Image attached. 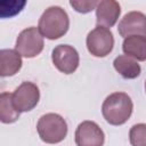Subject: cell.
Here are the masks:
<instances>
[{
    "mask_svg": "<svg viewBox=\"0 0 146 146\" xmlns=\"http://www.w3.org/2000/svg\"><path fill=\"white\" fill-rule=\"evenodd\" d=\"M133 103L125 92H113L108 95L102 105V114L105 121L112 125H122L131 116Z\"/></svg>",
    "mask_w": 146,
    "mask_h": 146,
    "instance_id": "obj_1",
    "label": "cell"
},
{
    "mask_svg": "<svg viewBox=\"0 0 146 146\" xmlns=\"http://www.w3.org/2000/svg\"><path fill=\"white\" fill-rule=\"evenodd\" d=\"M70 27V18L67 13L59 6L47 8L39 18L38 30L43 38L48 40H57L64 36Z\"/></svg>",
    "mask_w": 146,
    "mask_h": 146,
    "instance_id": "obj_2",
    "label": "cell"
},
{
    "mask_svg": "<svg viewBox=\"0 0 146 146\" xmlns=\"http://www.w3.org/2000/svg\"><path fill=\"white\" fill-rule=\"evenodd\" d=\"M36 131L43 143L58 144L67 136V123L59 114L47 113L39 119Z\"/></svg>",
    "mask_w": 146,
    "mask_h": 146,
    "instance_id": "obj_3",
    "label": "cell"
},
{
    "mask_svg": "<svg viewBox=\"0 0 146 146\" xmlns=\"http://www.w3.org/2000/svg\"><path fill=\"white\" fill-rule=\"evenodd\" d=\"M43 36L35 26L24 29L16 39L15 50L25 58H33L43 50Z\"/></svg>",
    "mask_w": 146,
    "mask_h": 146,
    "instance_id": "obj_4",
    "label": "cell"
},
{
    "mask_svg": "<svg viewBox=\"0 0 146 146\" xmlns=\"http://www.w3.org/2000/svg\"><path fill=\"white\" fill-rule=\"evenodd\" d=\"M88 51L95 57H105L110 55L114 47V36L110 29L97 25L91 30L86 39Z\"/></svg>",
    "mask_w": 146,
    "mask_h": 146,
    "instance_id": "obj_5",
    "label": "cell"
},
{
    "mask_svg": "<svg viewBox=\"0 0 146 146\" xmlns=\"http://www.w3.org/2000/svg\"><path fill=\"white\" fill-rule=\"evenodd\" d=\"M13 104L15 108L19 112L32 111L40 100V90L38 86L33 82H22L11 94Z\"/></svg>",
    "mask_w": 146,
    "mask_h": 146,
    "instance_id": "obj_6",
    "label": "cell"
},
{
    "mask_svg": "<svg viewBox=\"0 0 146 146\" xmlns=\"http://www.w3.org/2000/svg\"><path fill=\"white\" fill-rule=\"evenodd\" d=\"M51 60L59 72L72 74L79 67L80 57L74 47L70 44H58L51 51Z\"/></svg>",
    "mask_w": 146,
    "mask_h": 146,
    "instance_id": "obj_7",
    "label": "cell"
},
{
    "mask_svg": "<svg viewBox=\"0 0 146 146\" xmlns=\"http://www.w3.org/2000/svg\"><path fill=\"white\" fill-rule=\"evenodd\" d=\"M76 146H103L105 143V135L100 127L94 121H82L75 130Z\"/></svg>",
    "mask_w": 146,
    "mask_h": 146,
    "instance_id": "obj_8",
    "label": "cell"
},
{
    "mask_svg": "<svg viewBox=\"0 0 146 146\" xmlns=\"http://www.w3.org/2000/svg\"><path fill=\"white\" fill-rule=\"evenodd\" d=\"M119 34L122 38L131 35L146 36V15L141 11H129L119 22Z\"/></svg>",
    "mask_w": 146,
    "mask_h": 146,
    "instance_id": "obj_9",
    "label": "cell"
},
{
    "mask_svg": "<svg viewBox=\"0 0 146 146\" xmlns=\"http://www.w3.org/2000/svg\"><path fill=\"white\" fill-rule=\"evenodd\" d=\"M96 22L97 25L104 27H112L117 22L121 7L120 3L115 0H100L96 7Z\"/></svg>",
    "mask_w": 146,
    "mask_h": 146,
    "instance_id": "obj_10",
    "label": "cell"
},
{
    "mask_svg": "<svg viewBox=\"0 0 146 146\" xmlns=\"http://www.w3.org/2000/svg\"><path fill=\"white\" fill-rule=\"evenodd\" d=\"M22 56L15 49L0 50V75L2 78L15 75L22 67Z\"/></svg>",
    "mask_w": 146,
    "mask_h": 146,
    "instance_id": "obj_11",
    "label": "cell"
},
{
    "mask_svg": "<svg viewBox=\"0 0 146 146\" xmlns=\"http://www.w3.org/2000/svg\"><path fill=\"white\" fill-rule=\"evenodd\" d=\"M122 50L124 55L133 58L135 60H146V36L131 35L123 40Z\"/></svg>",
    "mask_w": 146,
    "mask_h": 146,
    "instance_id": "obj_12",
    "label": "cell"
},
{
    "mask_svg": "<svg viewBox=\"0 0 146 146\" xmlns=\"http://www.w3.org/2000/svg\"><path fill=\"white\" fill-rule=\"evenodd\" d=\"M113 66L123 79L128 80L136 79L141 73V67L138 64V62L127 55L117 56L113 62Z\"/></svg>",
    "mask_w": 146,
    "mask_h": 146,
    "instance_id": "obj_13",
    "label": "cell"
},
{
    "mask_svg": "<svg viewBox=\"0 0 146 146\" xmlns=\"http://www.w3.org/2000/svg\"><path fill=\"white\" fill-rule=\"evenodd\" d=\"M19 114L13 104L11 94L2 92L0 95V121L2 123H14L18 120Z\"/></svg>",
    "mask_w": 146,
    "mask_h": 146,
    "instance_id": "obj_14",
    "label": "cell"
},
{
    "mask_svg": "<svg viewBox=\"0 0 146 146\" xmlns=\"http://www.w3.org/2000/svg\"><path fill=\"white\" fill-rule=\"evenodd\" d=\"M129 140L131 146H146V124H133L129 131Z\"/></svg>",
    "mask_w": 146,
    "mask_h": 146,
    "instance_id": "obj_15",
    "label": "cell"
},
{
    "mask_svg": "<svg viewBox=\"0 0 146 146\" xmlns=\"http://www.w3.org/2000/svg\"><path fill=\"white\" fill-rule=\"evenodd\" d=\"M98 1L96 0H71L70 5L73 7V9L80 14H87L91 10L96 9Z\"/></svg>",
    "mask_w": 146,
    "mask_h": 146,
    "instance_id": "obj_16",
    "label": "cell"
},
{
    "mask_svg": "<svg viewBox=\"0 0 146 146\" xmlns=\"http://www.w3.org/2000/svg\"><path fill=\"white\" fill-rule=\"evenodd\" d=\"M145 91H146V81H145Z\"/></svg>",
    "mask_w": 146,
    "mask_h": 146,
    "instance_id": "obj_17",
    "label": "cell"
}]
</instances>
